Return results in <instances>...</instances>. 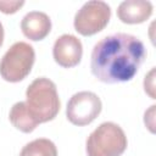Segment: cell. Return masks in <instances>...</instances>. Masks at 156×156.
Wrapping results in <instances>:
<instances>
[{
	"instance_id": "cell-1",
	"label": "cell",
	"mask_w": 156,
	"mask_h": 156,
	"mask_svg": "<svg viewBox=\"0 0 156 156\" xmlns=\"http://www.w3.org/2000/svg\"><path fill=\"white\" fill-rule=\"evenodd\" d=\"M146 57L143 41L135 35L116 33L100 39L93 48L90 71L107 84L129 82L138 73Z\"/></svg>"
},
{
	"instance_id": "cell-2",
	"label": "cell",
	"mask_w": 156,
	"mask_h": 156,
	"mask_svg": "<svg viewBox=\"0 0 156 156\" xmlns=\"http://www.w3.org/2000/svg\"><path fill=\"white\" fill-rule=\"evenodd\" d=\"M24 102L39 124L52 121L61 107L56 84L45 77L37 78L28 85Z\"/></svg>"
},
{
	"instance_id": "cell-3",
	"label": "cell",
	"mask_w": 156,
	"mask_h": 156,
	"mask_svg": "<svg viewBox=\"0 0 156 156\" xmlns=\"http://www.w3.org/2000/svg\"><path fill=\"white\" fill-rule=\"evenodd\" d=\"M128 145L123 129L113 122H104L87 139L88 156H121Z\"/></svg>"
},
{
	"instance_id": "cell-4",
	"label": "cell",
	"mask_w": 156,
	"mask_h": 156,
	"mask_svg": "<svg viewBox=\"0 0 156 156\" xmlns=\"http://www.w3.org/2000/svg\"><path fill=\"white\" fill-rule=\"evenodd\" d=\"M34 61L35 51L33 46L26 41H17L10 46L0 60V76L10 83L21 82L30 73Z\"/></svg>"
},
{
	"instance_id": "cell-5",
	"label": "cell",
	"mask_w": 156,
	"mask_h": 156,
	"mask_svg": "<svg viewBox=\"0 0 156 156\" xmlns=\"http://www.w3.org/2000/svg\"><path fill=\"white\" fill-rule=\"evenodd\" d=\"M111 18V7L105 1L91 0L85 2L74 16V29L84 35H94L101 32Z\"/></svg>"
},
{
	"instance_id": "cell-6",
	"label": "cell",
	"mask_w": 156,
	"mask_h": 156,
	"mask_svg": "<svg viewBox=\"0 0 156 156\" xmlns=\"http://www.w3.org/2000/svg\"><path fill=\"white\" fill-rule=\"evenodd\" d=\"M102 104L100 98L93 91H79L72 95L67 102L66 117L78 127L90 124L101 112Z\"/></svg>"
},
{
	"instance_id": "cell-7",
	"label": "cell",
	"mask_w": 156,
	"mask_h": 156,
	"mask_svg": "<svg viewBox=\"0 0 156 156\" xmlns=\"http://www.w3.org/2000/svg\"><path fill=\"white\" fill-rule=\"evenodd\" d=\"M83 55V45L82 41L72 34H62L60 35L52 48V56L55 62L65 68H71L77 66Z\"/></svg>"
},
{
	"instance_id": "cell-8",
	"label": "cell",
	"mask_w": 156,
	"mask_h": 156,
	"mask_svg": "<svg viewBox=\"0 0 156 156\" xmlns=\"http://www.w3.org/2000/svg\"><path fill=\"white\" fill-rule=\"evenodd\" d=\"M154 6L146 0H124L118 5L117 17L127 24L143 23L152 15Z\"/></svg>"
},
{
	"instance_id": "cell-9",
	"label": "cell",
	"mask_w": 156,
	"mask_h": 156,
	"mask_svg": "<svg viewBox=\"0 0 156 156\" xmlns=\"http://www.w3.org/2000/svg\"><path fill=\"white\" fill-rule=\"evenodd\" d=\"M21 29L26 38L39 41L46 38L51 30L50 17L41 11H30L21 21Z\"/></svg>"
},
{
	"instance_id": "cell-10",
	"label": "cell",
	"mask_w": 156,
	"mask_h": 156,
	"mask_svg": "<svg viewBox=\"0 0 156 156\" xmlns=\"http://www.w3.org/2000/svg\"><path fill=\"white\" fill-rule=\"evenodd\" d=\"M9 118L12 126L23 133H32L39 124L28 111L24 101H18L11 107Z\"/></svg>"
},
{
	"instance_id": "cell-11",
	"label": "cell",
	"mask_w": 156,
	"mask_h": 156,
	"mask_svg": "<svg viewBox=\"0 0 156 156\" xmlns=\"http://www.w3.org/2000/svg\"><path fill=\"white\" fill-rule=\"evenodd\" d=\"M20 156H57V149L51 140L38 138L26 144L22 147Z\"/></svg>"
},
{
	"instance_id": "cell-12",
	"label": "cell",
	"mask_w": 156,
	"mask_h": 156,
	"mask_svg": "<svg viewBox=\"0 0 156 156\" xmlns=\"http://www.w3.org/2000/svg\"><path fill=\"white\" fill-rule=\"evenodd\" d=\"M144 90L149 94L151 99H155V67L145 76L144 79Z\"/></svg>"
},
{
	"instance_id": "cell-13",
	"label": "cell",
	"mask_w": 156,
	"mask_h": 156,
	"mask_svg": "<svg viewBox=\"0 0 156 156\" xmlns=\"http://www.w3.org/2000/svg\"><path fill=\"white\" fill-rule=\"evenodd\" d=\"M23 5L24 1H0V11L6 15H11L17 12Z\"/></svg>"
},
{
	"instance_id": "cell-14",
	"label": "cell",
	"mask_w": 156,
	"mask_h": 156,
	"mask_svg": "<svg viewBox=\"0 0 156 156\" xmlns=\"http://www.w3.org/2000/svg\"><path fill=\"white\" fill-rule=\"evenodd\" d=\"M155 105H152V106H150V108L147 110V111H145V115H144V123H145V126L150 129V132L151 133H154L155 132V129H154V116H155Z\"/></svg>"
},
{
	"instance_id": "cell-15",
	"label": "cell",
	"mask_w": 156,
	"mask_h": 156,
	"mask_svg": "<svg viewBox=\"0 0 156 156\" xmlns=\"http://www.w3.org/2000/svg\"><path fill=\"white\" fill-rule=\"evenodd\" d=\"M2 43H4V27L0 22V46L2 45Z\"/></svg>"
}]
</instances>
